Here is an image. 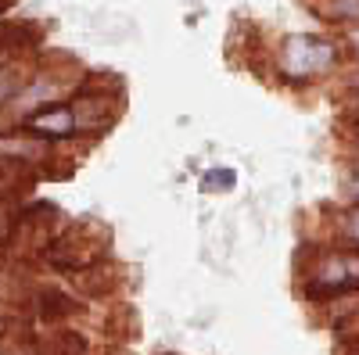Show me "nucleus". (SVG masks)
<instances>
[{
	"label": "nucleus",
	"mask_w": 359,
	"mask_h": 355,
	"mask_svg": "<svg viewBox=\"0 0 359 355\" xmlns=\"http://www.w3.org/2000/svg\"><path fill=\"white\" fill-rule=\"evenodd\" d=\"M345 62H352V43L320 33H287L269 50V72L287 90H309L327 83Z\"/></svg>",
	"instance_id": "obj_1"
},
{
	"label": "nucleus",
	"mask_w": 359,
	"mask_h": 355,
	"mask_svg": "<svg viewBox=\"0 0 359 355\" xmlns=\"http://www.w3.org/2000/svg\"><path fill=\"white\" fill-rule=\"evenodd\" d=\"M108 255H111V230L97 219H76V223H65L50 237V244L43 248L36 265L69 277V273H79Z\"/></svg>",
	"instance_id": "obj_2"
},
{
	"label": "nucleus",
	"mask_w": 359,
	"mask_h": 355,
	"mask_svg": "<svg viewBox=\"0 0 359 355\" xmlns=\"http://www.w3.org/2000/svg\"><path fill=\"white\" fill-rule=\"evenodd\" d=\"M69 108H72V118H76V137L83 144H94L104 133H111V126L123 118V108H126L123 83L86 72L79 90L69 97Z\"/></svg>",
	"instance_id": "obj_3"
},
{
	"label": "nucleus",
	"mask_w": 359,
	"mask_h": 355,
	"mask_svg": "<svg viewBox=\"0 0 359 355\" xmlns=\"http://www.w3.org/2000/svg\"><path fill=\"white\" fill-rule=\"evenodd\" d=\"M22 312L33 323H40V327L50 330V327H69V323H79L90 312V305H83L76 298L69 284H54V280H36L33 277V287H29V294H25Z\"/></svg>",
	"instance_id": "obj_4"
},
{
	"label": "nucleus",
	"mask_w": 359,
	"mask_h": 355,
	"mask_svg": "<svg viewBox=\"0 0 359 355\" xmlns=\"http://www.w3.org/2000/svg\"><path fill=\"white\" fill-rule=\"evenodd\" d=\"M123 284H126V265L115 262L111 255L94 262V265H86L79 273H69V287L83 305H101V302L118 298Z\"/></svg>",
	"instance_id": "obj_5"
},
{
	"label": "nucleus",
	"mask_w": 359,
	"mask_h": 355,
	"mask_svg": "<svg viewBox=\"0 0 359 355\" xmlns=\"http://www.w3.org/2000/svg\"><path fill=\"white\" fill-rule=\"evenodd\" d=\"M18 130L33 133V137L47 140V144H57V147H69V144L79 140V137H76V118H72L69 101H54V104L36 108L33 115H25V118H22Z\"/></svg>",
	"instance_id": "obj_6"
},
{
	"label": "nucleus",
	"mask_w": 359,
	"mask_h": 355,
	"mask_svg": "<svg viewBox=\"0 0 359 355\" xmlns=\"http://www.w3.org/2000/svg\"><path fill=\"white\" fill-rule=\"evenodd\" d=\"M43 355H94V341L90 334L79 327V323H69V327H50L40 337Z\"/></svg>",
	"instance_id": "obj_7"
},
{
	"label": "nucleus",
	"mask_w": 359,
	"mask_h": 355,
	"mask_svg": "<svg viewBox=\"0 0 359 355\" xmlns=\"http://www.w3.org/2000/svg\"><path fill=\"white\" fill-rule=\"evenodd\" d=\"M327 223H331V241L338 244V248H348V251H359V204H348V201H341V204H331L327 209Z\"/></svg>",
	"instance_id": "obj_8"
},
{
	"label": "nucleus",
	"mask_w": 359,
	"mask_h": 355,
	"mask_svg": "<svg viewBox=\"0 0 359 355\" xmlns=\"http://www.w3.org/2000/svg\"><path fill=\"white\" fill-rule=\"evenodd\" d=\"M313 18L338 29H359V0H302Z\"/></svg>",
	"instance_id": "obj_9"
},
{
	"label": "nucleus",
	"mask_w": 359,
	"mask_h": 355,
	"mask_svg": "<svg viewBox=\"0 0 359 355\" xmlns=\"http://www.w3.org/2000/svg\"><path fill=\"white\" fill-rule=\"evenodd\" d=\"M33 65H36V57H33V54L15 57V62L0 65V115H4V108L15 101V94L25 86V79L33 76Z\"/></svg>",
	"instance_id": "obj_10"
},
{
	"label": "nucleus",
	"mask_w": 359,
	"mask_h": 355,
	"mask_svg": "<svg viewBox=\"0 0 359 355\" xmlns=\"http://www.w3.org/2000/svg\"><path fill=\"white\" fill-rule=\"evenodd\" d=\"M36 180L40 176L33 172V169H25V165H18V162H8V158H0V194L4 197H25L29 190L36 187Z\"/></svg>",
	"instance_id": "obj_11"
},
{
	"label": "nucleus",
	"mask_w": 359,
	"mask_h": 355,
	"mask_svg": "<svg viewBox=\"0 0 359 355\" xmlns=\"http://www.w3.org/2000/svg\"><path fill=\"white\" fill-rule=\"evenodd\" d=\"M0 355H43V348H40V337L29 330V323H22L18 330H11L0 341Z\"/></svg>",
	"instance_id": "obj_12"
},
{
	"label": "nucleus",
	"mask_w": 359,
	"mask_h": 355,
	"mask_svg": "<svg viewBox=\"0 0 359 355\" xmlns=\"http://www.w3.org/2000/svg\"><path fill=\"white\" fill-rule=\"evenodd\" d=\"M233 183H237V172L226 169V165L208 169V172L201 176V187H205V190H233Z\"/></svg>",
	"instance_id": "obj_13"
},
{
	"label": "nucleus",
	"mask_w": 359,
	"mask_h": 355,
	"mask_svg": "<svg viewBox=\"0 0 359 355\" xmlns=\"http://www.w3.org/2000/svg\"><path fill=\"white\" fill-rule=\"evenodd\" d=\"M15 219H18V201L0 194V248H4V241L11 237V230H15Z\"/></svg>",
	"instance_id": "obj_14"
},
{
	"label": "nucleus",
	"mask_w": 359,
	"mask_h": 355,
	"mask_svg": "<svg viewBox=\"0 0 359 355\" xmlns=\"http://www.w3.org/2000/svg\"><path fill=\"white\" fill-rule=\"evenodd\" d=\"M22 323H29V316L25 312H18L15 305H8V302H0V341H4L11 330H18Z\"/></svg>",
	"instance_id": "obj_15"
},
{
	"label": "nucleus",
	"mask_w": 359,
	"mask_h": 355,
	"mask_svg": "<svg viewBox=\"0 0 359 355\" xmlns=\"http://www.w3.org/2000/svg\"><path fill=\"white\" fill-rule=\"evenodd\" d=\"M338 140L352 151V158H359V123H355V126H348V130H338Z\"/></svg>",
	"instance_id": "obj_16"
},
{
	"label": "nucleus",
	"mask_w": 359,
	"mask_h": 355,
	"mask_svg": "<svg viewBox=\"0 0 359 355\" xmlns=\"http://www.w3.org/2000/svg\"><path fill=\"white\" fill-rule=\"evenodd\" d=\"M334 334H338V341H359V312L352 319H345Z\"/></svg>",
	"instance_id": "obj_17"
},
{
	"label": "nucleus",
	"mask_w": 359,
	"mask_h": 355,
	"mask_svg": "<svg viewBox=\"0 0 359 355\" xmlns=\"http://www.w3.org/2000/svg\"><path fill=\"white\" fill-rule=\"evenodd\" d=\"M162 355H172V351H162Z\"/></svg>",
	"instance_id": "obj_18"
}]
</instances>
